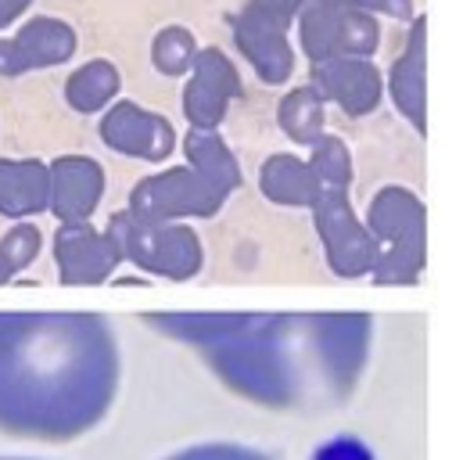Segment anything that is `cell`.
<instances>
[{
  "label": "cell",
  "instance_id": "obj_1",
  "mask_svg": "<svg viewBox=\"0 0 463 460\" xmlns=\"http://www.w3.org/2000/svg\"><path fill=\"white\" fill-rule=\"evenodd\" d=\"M187 345L233 396L266 410H320L352 399L373 342L370 313H144Z\"/></svg>",
  "mask_w": 463,
  "mask_h": 460
},
{
  "label": "cell",
  "instance_id": "obj_2",
  "mask_svg": "<svg viewBox=\"0 0 463 460\" xmlns=\"http://www.w3.org/2000/svg\"><path fill=\"white\" fill-rule=\"evenodd\" d=\"M122 385V349L101 313H0V432L72 443L94 432Z\"/></svg>",
  "mask_w": 463,
  "mask_h": 460
},
{
  "label": "cell",
  "instance_id": "obj_3",
  "mask_svg": "<svg viewBox=\"0 0 463 460\" xmlns=\"http://www.w3.org/2000/svg\"><path fill=\"white\" fill-rule=\"evenodd\" d=\"M366 230L377 241L373 281L399 288L417 284L428 263V206L410 187L388 184L370 198Z\"/></svg>",
  "mask_w": 463,
  "mask_h": 460
},
{
  "label": "cell",
  "instance_id": "obj_4",
  "mask_svg": "<svg viewBox=\"0 0 463 460\" xmlns=\"http://www.w3.org/2000/svg\"><path fill=\"white\" fill-rule=\"evenodd\" d=\"M109 237L118 244L122 259L169 281H191L194 273H202L205 263L202 237L194 234V227H187V220L147 224L122 209L109 220Z\"/></svg>",
  "mask_w": 463,
  "mask_h": 460
},
{
  "label": "cell",
  "instance_id": "obj_5",
  "mask_svg": "<svg viewBox=\"0 0 463 460\" xmlns=\"http://www.w3.org/2000/svg\"><path fill=\"white\" fill-rule=\"evenodd\" d=\"M306 0H248L233 18V43L262 83H288L295 72V51L288 29Z\"/></svg>",
  "mask_w": 463,
  "mask_h": 460
},
{
  "label": "cell",
  "instance_id": "obj_6",
  "mask_svg": "<svg viewBox=\"0 0 463 460\" xmlns=\"http://www.w3.org/2000/svg\"><path fill=\"white\" fill-rule=\"evenodd\" d=\"M231 195H223L213 180H205L191 166H173L155 177H144L129 191V209L137 220L147 224H176V220H202L216 216Z\"/></svg>",
  "mask_w": 463,
  "mask_h": 460
},
{
  "label": "cell",
  "instance_id": "obj_7",
  "mask_svg": "<svg viewBox=\"0 0 463 460\" xmlns=\"http://www.w3.org/2000/svg\"><path fill=\"white\" fill-rule=\"evenodd\" d=\"M298 43L309 62L324 58H370L381 43V25L363 7H327L302 4L298 11Z\"/></svg>",
  "mask_w": 463,
  "mask_h": 460
},
{
  "label": "cell",
  "instance_id": "obj_8",
  "mask_svg": "<svg viewBox=\"0 0 463 460\" xmlns=\"http://www.w3.org/2000/svg\"><path fill=\"white\" fill-rule=\"evenodd\" d=\"M313 224H317V234H320L327 266L338 277L352 281V277H363V273L373 270L377 241L366 230V224L355 216V209L348 202V191L324 187L320 198L313 202Z\"/></svg>",
  "mask_w": 463,
  "mask_h": 460
},
{
  "label": "cell",
  "instance_id": "obj_9",
  "mask_svg": "<svg viewBox=\"0 0 463 460\" xmlns=\"http://www.w3.org/2000/svg\"><path fill=\"white\" fill-rule=\"evenodd\" d=\"M244 94V83L237 76V65L220 47H198L191 80L184 87V115L191 129H216L223 115Z\"/></svg>",
  "mask_w": 463,
  "mask_h": 460
},
{
  "label": "cell",
  "instance_id": "obj_10",
  "mask_svg": "<svg viewBox=\"0 0 463 460\" xmlns=\"http://www.w3.org/2000/svg\"><path fill=\"white\" fill-rule=\"evenodd\" d=\"M118 263H122L118 244L109 237V230L101 234L98 227H90V220L61 224L54 234V266L65 284L76 288L105 284L118 270Z\"/></svg>",
  "mask_w": 463,
  "mask_h": 460
},
{
  "label": "cell",
  "instance_id": "obj_11",
  "mask_svg": "<svg viewBox=\"0 0 463 460\" xmlns=\"http://www.w3.org/2000/svg\"><path fill=\"white\" fill-rule=\"evenodd\" d=\"M76 29L61 18H29L11 40H0V76H22L33 69L65 65L76 54Z\"/></svg>",
  "mask_w": 463,
  "mask_h": 460
},
{
  "label": "cell",
  "instance_id": "obj_12",
  "mask_svg": "<svg viewBox=\"0 0 463 460\" xmlns=\"http://www.w3.org/2000/svg\"><path fill=\"white\" fill-rule=\"evenodd\" d=\"M101 140L118 155L162 162L176 148V129L165 115L147 112L133 101H116L101 119Z\"/></svg>",
  "mask_w": 463,
  "mask_h": 460
},
{
  "label": "cell",
  "instance_id": "obj_13",
  "mask_svg": "<svg viewBox=\"0 0 463 460\" xmlns=\"http://www.w3.org/2000/svg\"><path fill=\"white\" fill-rule=\"evenodd\" d=\"M313 87L324 101H335L348 119L370 115L384 98V76L370 58L313 62Z\"/></svg>",
  "mask_w": 463,
  "mask_h": 460
},
{
  "label": "cell",
  "instance_id": "obj_14",
  "mask_svg": "<svg viewBox=\"0 0 463 460\" xmlns=\"http://www.w3.org/2000/svg\"><path fill=\"white\" fill-rule=\"evenodd\" d=\"M47 177H51L47 209L61 224L90 220L105 198V169L90 155H61L47 166Z\"/></svg>",
  "mask_w": 463,
  "mask_h": 460
},
{
  "label": "cell",
  "instance_id": "obj_15",
  "mask_svg": "<svg viewBox=\"0 0 463 460\" xmlns=\"http://www.w3.org/2000/svg\"><path fill=\"white\" fill-rule=\"evenodd\" d=\"M388 91L399 115L424 137L428 133V18L424 14L413 22L402 54L388 69Z\"/></svg>",
  "mask_w": 463,
  "mask_h": 460
},
{
  "label": "cell",
  "instance_id": "obj_16",
  "mask_svg": "<svg viewBox=\"0 0 463 460\" xmlns=\"http://www.w3.org/2000/svg\"><path fill=\"white\" fill-rule=\"evenodd\" d=\"M51 177L40 158H0V216L22 220L47 209Z\"/></svg>",
  "mask_w": 463,
  "mask_h": 460
},
{
  "label": "cell",
  "instance_id": "obj_17",
  "mask_svg": "<svg viewBox=\"0 0 463 460\" xmlns=\"http://www.w3.org/2000/svg\"><path fill=\"white\" fill-rule=\"evenodd\" d=\"M259 191L277 206H309L320 198V180L309 169V162L295 155H269L259 166Z\"/></svg>",
  "mask_w": 463,
  "mask_h": 460
},
{
  "label": "cell",
  "instance_id": "obj_18",
  "mask_svg": "<svg viewBox=\"0 0 463 460\" xmlns=\"http://www.w3.org/2000/svg\"><path fill=\"white\" fill-rule=\"evenodd\" d=\"M184 155H187V166L198 169L205 180H213L223 195H233L241 187V166L216 129H187Z\"/></svg>",
  "mask_w": 463,
  "mask_h": 460
},
{
  "label": "cell",
  "instance_id": "obj_19",
  "mask_svg": "<svg viewBox=\"0 0 463 460\" xmlns=\"http://www.w3.org/2000/svg\"><path fill=\"white\" fill-rule=\"evenodd\" d=\"M118 87H122V76H118L116 65L109 58H94V62H83L65 80V101L72 112L94 115L116 101Z\"/></svg>",
  "mask_w": 463,
  "mask_h": 460
},
{
  "label": "cell",
  "instance_id": "obj_20",
  "mask_svg": "<svg viewBox=\"0 0 463 460\" xmlns=\"http://www.w3.org/2000/svg\"><path fill=\"white\" fill-rule=\"evenodd\" d=\"M324 115H327V101L317 94V87H295V91L284 94V101L277 109V122L288 133V140L317 144L327 133Z\"/></svg>",
  "mask_w": 463,
  "mask_h": 460
},
{
  "label": "cell",
  "instance_id": "obj_21",
  "mask_svg": "<svg viewBox=\"0 0 463 460\" xmlns=\"http://www.w3.org/2000/svg\"><path fill=\"white\" fill-rule=\"evenodd\" d=\"M194 54H198V40L184 25H165L151 40V65L162 76H187L194 65Z\"/></svg>",
  "mask_w": 463,
  "mask_h": 460
},
{
  "label": "cell",
  "instance_id": "obj_22",
  "mask_svg": "<svg viewBox=\"0 0 463 460\" xmlns=\"http://www.w3.org/2000/svg\"><path fill=\"white\" fill-rule=\"evenodd\" d=\"M313 155H309V169L317 173L320 187H338V191H348L352 184V151L342 137L335 133H324L317 144H309Z\"/></svg>",
  "mask_w": 463,
  "mask_h": 460
},
{
  "label": "cell",
  "instance_id": "obj_23",
  "mask_svg": "<svg viewBox=\"0 0 463 460\" xmlns=\"http://www.w3.org/2000/svg\"><path fill=\"white\" fill-rule=\"evenodd\" d=\"M40 244H43V237L33 224H14L7 230L0 237V284H11L33 263L40 255Z\"/></svg>",
  "mask_w": 463,
  "mask_h": 460
},
{
  "label": "cell",
  "instance_id": "obj_24",
  "mask_svg": "<svg viewBox=\"0 0 463 460\" xmlns=\"http://www.w3.org/2000/svg\"><path fill=\"white\" fill-rule=\"evenodd\" d=\"M165 460H273L251 446H241V443H202V446H187L180 454Z\"/></svg>",
  "mask_w": 463,
  "mask_h": 460
},
{
  "label": "cell",
  "instance_id": "obj_25",
  "mask_svg": "<svg viewBox=\"0 0 463 460\" xmlns=\"http://www.w3.org/2000/svg\"><path fill=\"white\" fill-rule=\"evenodd\" d=\"M313 460H373V454L366 450V443L363 439H352V436H338V439H331V443H324Z\"/></svg>",
  "mask_w": 463,
  "mask_h": 460
},
{
  "label": "cell",
  "instance_id": "obj_26",
  "mask_svg": "<svg viewBox=\"0 0 463 460\" xmlns=\"http://www.w3.org/2000/svg\"><path fill=\"white\" fill-rule=\"evenodd\" d=\"M363 11L370 14H388V18H413V0H359Z\"/></svg>",
  "mask_w": 463,
  "mask_h": 460
},
{
  "label": "cell",
  "instance_id": "obj_27",
  "mask_svg": "<svg viewBox=\"0 0 463 460\" xmlns=\"http://www.w3.org/2000/svg\"><path fill=\"white\" fill-rule=\"evenodd\" d=\"M29 4H33V0H0V29L14 25V18L29 11Z\"/></svg>",
  "mask_w": 463,
  "mask_h": 460
},
{
  "label": "cell",
  "instance_id": "obj_28",
  "mask_svg": "<svg viewBox=\"0 0 463 460\" xmlns=\"http://www.w3.org/2000/svg\"><path fill=\"white\" fill-rule=\"evenodd\" d=\"M313 4H327V7H359V0H313Z\"/></svg>",
  "mask_w": 463,
  "mask_h": 460
},
{
  "label": "cell",
  "instance_id": "obj_29",
  "mask_svg": "<svg viewBox=\"0 0 463 460\" xmlns=\"http://www.w3.org/2000/svg\"><path fill=\"white\" fill-rule=\"evenodd\" d=\"M0 460H22V457H0Z\"/></svg>",
  "mask_w": 463,
  "mask_h": 460
}]
</instances>
